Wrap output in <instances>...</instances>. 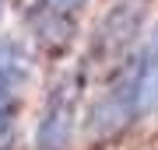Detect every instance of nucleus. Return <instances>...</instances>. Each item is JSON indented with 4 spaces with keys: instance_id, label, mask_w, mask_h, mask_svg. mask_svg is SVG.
I'll list each match as a JSON object with an SVG mask.
<instances>
[{
    "instance_id": "nucleus-1",
    "label": "nucleus",
    "mask_w": 158,
    "mask_h": 150,
    "mask_svg": "<svg viewBox=\"0 0 158 150\" xmlns=\"http://www.w3.org/2000/svg\"><path fill=\"white\" fill-rule=\"evenodd\" d=\"M158 108V25L151 28V39L141 49L137 63L127 70L123 84H116L106 98L91 108V133L106 136V133H116L123 129L130 119H141L148 112Z\"/></svg>"
},
{
    "instance_id": "nucleus-2",
    "label": "nucleus",
    "mask_w": 158,
    "mask_h": 150,
    "mask_svg": "<svg viewBox=\"0 0 158 150\" xmlns=\"http://www.w3.org/2000/svg\"><path fill=\"white\" fill-rule=\"evenodd\" d=\"M77 94H81V77H60V84L46 98L42 122L35 129V150H67L74 133V115H77Z\"/></svg>"
},
{
    "instance_id": "nucleus-3",
    "label": "nucleus",
    "mask_w": 158,
    "mask_h": 150,
    "mask_svg": "<svg viewBox=\"0 0 158 150\" xmlns=\"http://www.w3.org/2000/svg\"><path fill=\"white\" fill-rule=\"evenodd\" d=\"M25 77H28V56L11 39H0V140L11 129V112L14 98L21 94Z\"/></svg>"
},
{
    "instance_id": "nucleus-4",
    "label": "nucleus",
    "mask_w": 158,
    "mask_h": 150,
    "mask_svg": "<svg viewBox=\"0 0 158 150\" xmlns=\"http://www.w3.org/2000/svg\"><path fill=\"white\" fill-rule=\"evenodd\" d=\"M81 4H85V0H39V4H35V17H39L42 25H63L67 14H74Z\"/></svg>"
}]
</instances>
